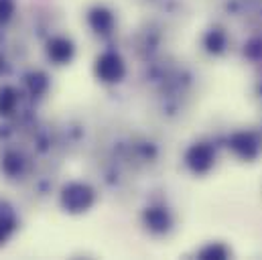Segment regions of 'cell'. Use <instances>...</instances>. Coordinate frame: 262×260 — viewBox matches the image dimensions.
<instances>
[{"instance_id":"1","label":"cell","mask_w":262,"mask_h":260,"mask_svg":"<svg viewBox=\"0 0 262 260\" xmlns=\"http://www.w3.org/2000/svg\"><path fill=\"white\" fill-rule=\"evenodd\" d=\"M199 83V73L191 65L175 61L169 75L152 92H148L152 114L165 124L183 122L195 108Z\"/></svg>"},{"instance_id":"2","label":"cell","mask_w":262,"mask_h":260,"mask_svg":"<svg viewBox=\"0 0 262 260\" xmlns=\"http://www.w3.org/2000/svg\"><path fill=\"white\" fill-rule=\"evenodd\" d=\"M112 157L120 159L132 173H152L163 165L161 142L146 132H126L116 134L104 148Z\"/></svg>"},{"instance_id":"3","label":"cell","mask_w":262,"mask_h":260,"mask_svg":"<svg viewBox=\"0 0 262 260\" xmlns=\"http://www.w3.org/2000/svg\"><path fill=\"white\" fill-rule=\"evenodd\" d=\"M130 51L138 63L169 55V25L159 18L138 25L130 37Z\"/></svg>"},{"instance_id":"4","label":"cell","mask_w":262,"mask_h":260,"mask_svg":"<svg viewBox=\"0 0 262 260\" xmlns=\"http://www.w3.org/2000/svg\"><path fill=\"white\" fill-rule=\"evenodd\" d=\"M222 140L215 138H197L187 144L183 150V167L193 177H207L211 171H215L220 157H222Z\"/></svg>"},{"instance_id":"5","label":"cell","mask_w":262,"mask_h":260,"mask_svg":"<svg viewBox=\"0 0 262 260\" xmlns=\"http://www.w3.org/2000/svg\"><path fill=\"white\" fill-rule=\"evenodd\" d=\"M222 140L224 150L240 161V163H254L262 155V132L258 126H242V128H232Z\"/></svg>"},{"instance_id":"6","label":"cell","mask_w":262,"mask_h":260,"mask_svg":"<svg viewBox=\"0 0 262 260\" xmlns=\"http://www.w3.org/2000/svg\"><path fill=\"white\" fill-rule=\"evenodd\" d=\"M132 173L130 169L110 153H102L98 165H96V177L106 193L114 197H124L128 195L132 187Z\"/></svg>"},{"instance_id":"7","label":"cell","mask_w":262,"mask_h":260,"mask_svg":"<svg viewBox=\"0 0 262 260\" xmlns=\"http://www.w3.org/2000/svg\"><path fill=\"white\" fill-rule=\"evenodd\" d=\"M138 220H140L142 230L152 238H169L177 230V213L163 199L148 201L140 209Z\"/></svg>"},{"instance_id":"8","label":"cell","mask_w":262,"mask_h":260,"mask_svg":"<svg viewBox=\"0 0 262 260\" xmlns=\"http://www.w3.org/2000/svg\"><path fill=\"white\" fill-rule=\"evenodd\" d=\"M35 157L16 144H4L0 150V175L12 183H25L35 171Z\"/></svg>"},{"instance_id":"9","label":"cell","mask_w":262,"mask_h":260,"mask_svg":"<svg viewBox=\"0 0 262 260\" xmlns=\"http://www.w3.org/2000/svg\"><path fill=\"white\" fill-rule=\"evenodd\" d=\"M199 51L209 59H224L236 51V41L226 23H211L203 27L197 39Z\"/></svg>"},{"instance_id":"10","label":"cell","mask_w":262,"mask_h":260,"mask_svg":"<svg viewBox=\"0 0 262 260\" xmlns=\"http://www.w3.org/2000/svg\"><path fill=\"white\" fill-rule=\"evenodd\" d=\"M57 199L66 213L81 215L96 205L98 191L94 185H90L85 181H67L63 187H59Z\"/></svg>"},{"instance_id":"11","label":"cell","mask_w":262,"mask_h":260,"mask_svg":"<svg viewBox=\"0 0 262 260\" xmlns=\"http://www.w3.org/2000/svg\"><path fill=\"white\" fill-rule=\"evenodd\" d=\"M83 20L88 31L98 37V39H112L118 31V16L114 12V8L106 2H94L85 8L83 12Z\"/></svg>"},{"instance_id":"12","label":"cell","mask_w":262,"mask_h":260,"mask_svg":"<svg viewBox=\"0 0 262 260\" xmlns=\"http://www.w3.org/2000/svg\"><path fill=\"white\" fill-rule=\"evenodd\" d=\"M94 75L100 83H106V85H116L120 83L126 75H128V65L126 59L122 57L120 51L116 49H104L96 61H94Z\"/></svg>"},{"instance_id":"13","label":"cell","mask_w":262,"mask_h":260,"mask_svg":"<svg viewBox=\"0 0 262 260\" xmlns=\"http://www.w3.org/2000/svg\"><path fill=\"white\" fill-rule=\"evenodd\" d=\"M55 126H57V134H59L61 150L67 155L81 153L85 148V144L90 142V126L81 118H66L63 122H59Z\"/></svg>"},{"instance_id":"14","label":"cell","mask_w":262,"mask_h":260,"mask_svg":"<svg viewBox=\"0 0 262 260\" xmlns=\"http://www.w3.org/2000/svg\"><path fill=\"white\" fill-rule=\"evenodd\" d=\"M211 4L224 23H236L248 27L260 0H211Z\"/></svg>"},{"instance_id":"15","label":"cell","mask_w":262,"mask_h":260,"mask_svg":"<svg viewBox=\"0 0 262 260\" xmlns=\"http://www.w3.org/2000/svg\"><path fill=\"white\" fill-rule=\"evenodd\" d=\"M27 195L35 201V203H43L47 199H51V195H55L57 189V177L55 171L51 167H35V171L29 175V179L25 181Z\"/></svg>"},{"instance_id":"16","label":"cell","mask_w":262,"mask_h":260,"mask_svg":"<svg viewBox=\"0 0 262 260\" xmlns=\"http://www.w3.org/2000/svg\"><path fill=\"white\" fill-rule=\"evenodd\" d=\"M75 53H77V47L73 39L61 31H55L51 37L45 39V57L49 63L57 65V67L69 65L75 59Z\"/></svg>"},{"instance_id":"17","label":"cell","mask_w":262,"mask_h":260,"mask_svg":"<svg viewBox=\"0 0 262 260\" xmlns=\"http://www.w3.org/2000/svg\"><path fill=\"white\" fill-rule=\"evenodd\" d=\"M20 90L31 102H41L51 92V77L41 67H29L20 75Z\"/></svg>"},{"instance_id":"18","label":"cell","mask_w":262,"mask_h":260,"mask_svg":"<svg viewBox=\"0 0 262 260\" xmlns=\"http://www.w3.org/2000/svg\"><path fill=\"white\" fill-rule=\"evenodd\" d=\"M236 51L244 63L260 67L262 65V29H250L242 43L236 45Z\"/></svg>"},{"instance_id":"19","label":"cell","mask_w":262,"mask_h":260,"mask_svg":"<svg viewBox=\"0 0 262 260\" xmlns=\"http://www.w3.org/2000/svg\"><path fill=\"white\" fill-rule=\"evenodd\" d=\"M155 10H157V18L167 23V25H173V23H179L187 16L189 8L185 4V0H157L155 4Z\"/></svg>"},{"instance_id":"20","label":"cell","mask_w":262,"mask_h":260,"mask_svg":"<svg viewBox=\"0 0 262 260\" xmlns=\"http://www.w3.org/2000/svg\"><path fill=\"white\" fill-rule=\"evenodd\" d=\"M23 90L10 83L0 85V118H14L20 112V100H23Z\"/></svg>"},{"instance_id":"21","label":"cell","mask_w":262,"mask_h":260,"mask_svg":"<svg viewBox=\"0 0 262 260\" xmlns=\"http://www.w3.org/2000/svg\"><path fill=\"white\" fill-rule=\"evenodd\" d=\"M18 228V215L8 201H0V246L8 242V238Z\"/></svg>"},{"instance_id":"22","label":"cell","mask_w":262,"mask_h":260,"mask_svg":"<svg viewBox=\"0 0 262 260\" xmlns=\"http://www.w3.org/2000/svg\"><path fill=\"white\" fill-rule=\"evenodd\" d=\"M195 256H199V258H228V256H232V248L220 240L205 242L195 252Z\"/></svg>"},{"instance_id":"23","label":"cell","mask_w":262,"mask_h":260,"mask_svg":"<svg viewBox=\"0 0 262 260\" xmlns=\"http://www.w3.org/2000/svg\"><path fill=\"white\" fill-rule=\"evenodd\" d=\"M16 16V0H0V27L8 25Z\"/></svg>"},{"instance_id":"24","label":"cell","mask_w":262,"mask_h":260,"mask_svg":"<svg viewBox=\"0 0 262 260\" xmlns=\"http://www.w3.org/2000/svg\"><path fill=\"white\" fill-rule=\"evenodd\" d=\"M250 92H252V98L262 106V65L256 67V77H254V81H252Z\"/></svg>"},{"instance_id":"25","label":"cell","mask_w":262,"mask_h":260,"mask_svg":"<svg viewBox=\"0 0 262 260\" xmlns=\"http://www.w3.org/2000/svg\"><path fill=\"white\" fill-rule=\"evenodd\" d=\"M4 69H6V61H4V57L0 55V75L4 73Z\"/></svg>"},{"instance_id":"26","label":"cell","mask_w":262,"mask_h":260,"mask_svg":"<svg viewBox=\"0 0 262 260\" xmlns=\"http://www.w3.org/2000/svg\"><path fill=\"white\" fill-rule=\"evenodd\" d=\"M134 2H140V4H150V6H152L157 0H134Z\"/></svg>"}]
</instances>
